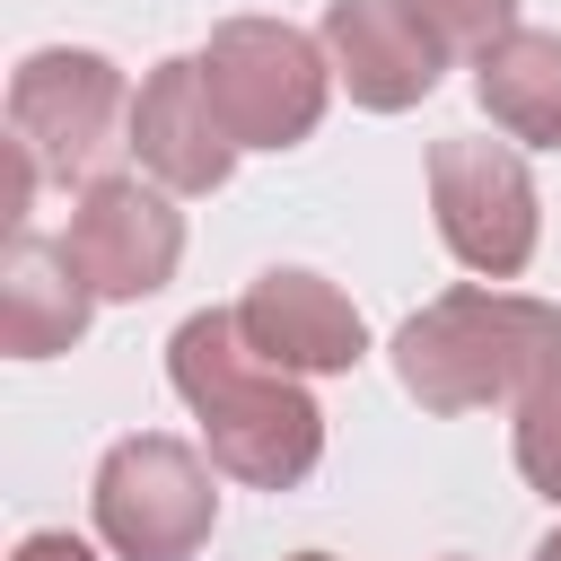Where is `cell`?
Here are the masks:
<instances>
[{"label":"cell","mask_w":561,"mask_h":561,"mask_svg":"<svg viewBox=\"0 0 561 561\" xmlns=\"http://www.w3.org/2000/svg\"><path fill=\"white\" fill-rule=\"evenodd\" d=\"M237 324H245V342H254L272 368H289V377H342V368H359V351H368L359 307H351L324 272H298V263H272V272L237 298Z\"/></svg>","instance_id":"cell-9"},{"label":"cell","mask_w":561,"mask_h":561,"mask_svg":"<svg viewBox=\"0 0 561 561\" xmlns=\"http://www.w3.org/2000/svg\"><path fill=\"white\" fill-rule=\"evenodd\" d=\"M167 377H175V394L193 403V421H202V438H210V465H219L228 482H245V491H289V482L316 473V456H324V412H316V394H307L289 368H272V359L245 342L237 307L184 316L175 342H167Z\"/></svg>","instance_id":"cell-1"},{"label":"cell","mask_w":561,"mask_h":561,"mask_svg":"<svg viewBox=\"0 0 561 561\" xmlns=\"http://www.w3.org/2000/svg\"><path fill=\"white\" fill-rule=\"evenodd\" d=\"M131 149H140V167L167 193H219L228 184L237 140H228V123H219V105L202 88V53H175V61H158L140 79V96H131Z\"/></svg>","instance_id":"cell-10"},{"label":"cell","mask_w":561,"mask_h":561,"mask_svg":"<svg viewBox=\"0 0 561 561\" xmlns=\"http://www.w3.org/2000/svg\"><path fill=\"white\" fill-rule=\"evenodd\" d=\"M202 88L237 149H298L324 123L333 53H324V35H307L289 18H228L202 44Z\"/></svg>","instance_id":"cell-3"},{"label":"cell","mask_w":561,"mask_h":561,"mask_svg":"<svg viewBox=\"0 0 561 561\" xmlns=\"http://www.w3.org/2000/svg\"><path fill=\"white\" fill-rule=\"evenodd\" d=\"M9 131L35 149V167L53 184H96L114 149H131V88L105 53L79 44H44L18 61L9 79Z\"/></svg>","instance_id":"cell-4"},{"label":"cell","mask_w":561,"mask_h":561,"mask_svg":"<svg viewBox=\"0 0 561 561\" xmlns=\"http://www.w3.org/2000/svg\"><path fill=\"white\" fill-rule=\"evenodd\" d=\"M535 561H561V526H552V535H543V543H535Z\"/></svg>","instance_id":"cell-16"},{"label":"cell","mask_w":561,"mask_h":561,"mask_svg":"<svg viewBox=\"0 0 561 561\" xmlns=\"http://www.w3.org/2000/svg\"><path fill=\"white\" fill-rule=\"evenodd\" d=\"M61 245L79 254L96 298H158L184 263V210L167 202V184L96 175V184H79V210H70Z\"/></svg>","instance_id":"cell-7"},{"label":"cell","mask_w":561,"mask_h":561,"mask_svg":"<svg viewBox=\"0 0 561 561\" xmlns=\"http://www.w3.org/2000/svg\"><path fill=\"white\" fill-rule=\"evenodd\" d=\"M412 9H421L430 35H438L447 53H465V61H482L491 44L517 35V0H412Z\"/></svg>","instance_id":"cell-13"},{"label":"cell","mask_w":561,"mask_h":561,"mask_svg":"<svg viewBox=\"0 0 561 561\" xmlns=\"http://www.w3.org/2000/svg\"><path fill=\"white\" fill-rule=\"evenodd\" d=\"M473 96L508 140L561 149V35L552 26H517L508 44H491L473 61Z\"/></svg>","instance_id":"cell-12"},{"label":"cell","mask_w":561,"mask_h":561,"mask_svg":"<svg viewBox=\"0 0 561 561\" xmlns=\"http://www.w3.org/2000/svg\"><path fill=\"white\" fill-rule=\"evenodd\" d=\"M447 561H456V552H447Z\"/></svg>","instance_id":"cell-17"},{"label":"cell","mask_w":561,"mask_h":561,"mask_svg":"<svg viewBox=\"0 0 561 561\" xmlns=\"http://www.w3.org/2000/svg\"><path fill=\"white\" fill-rule=\"evenodd\" d=\"M430 210H438V237L465 272L517 280L535 263L543 202H535V175L508 140H438L430 149Z\"/></svg>","instance_id":"cell-6"},{"label":"cell","mask_w":561,"mask_h":561,"mask_svg":"<svg viewBox=\"0 0 561 561\" xmlns=\"http://www.w3.org/2000/svg\"><path fill=\"white\" fill-rule=\"evenodd\" d=\"M9 561H96V552H88L79 535H26V543H18Z\"/></svg>","instance_id":"cell-15"},{"label":"cell","mask_w":561,"mask_h":561,"mask_svg":"<svg viewBox=\"0 0 561 561\" xmlns=\"http://www.w3.org/2000/svg\"><path fill=\"white\" fill-rule=\"evenodd\" d=\"M219 465H202L184 438H114L105 465H96V535L123 552V561H193L219 526V491H210Z\"/></svg>","instance_id":"cell-5"},{"label":"cell","mask_w":561,"mask_h":561,"mask_svg":"<svg viewBox=\"0 0 561 561\" xmlns=\"http://www.w3.org/2000/svg\"><path fill=\"white\" fill-rule=\"evenodd\" d=\"M517 473H526L543 500H561V377L517 403Z\"/></svg>","instance_id":"cell-14"},{"label":"cell","mask_w":561,"mask_h":561,"mask_svg":"<svg viewBox=\"0 0 561 561\" xmlns=\"http://www.w3.org/2000/svg\"><path fill=\"white\" fill-rule=\"evenodd\" d=\"M394 377L421 412L526 403L561 377V307L517 289H447L394 324Z\"/></svg>","instance_id":"cell-2"},{"label":"cell","mask_w":561,"mask_h":561,"mask_svg":"<svg viewBox=\"0 0 561 561\" xmlns=\"http://www.w3.org/2000/svg\"><path fill=\"white\" fill-rule=\"evenodd\" d=\"M324 53H333V79L351 88V105H368V114L421 105L438 88V61H447V44L430 35V18L412 0H333Z\"/></svg>","instance_id":"cell-8"},{"label":"cell","mask_w":561,"mask_h":561,"mask_svg":"<svg viewBox=\"0 0 561 561\" xmlns=\"http://www.w3.org/2000/svg\"><path fill=\"white\" fill-rule=\"evenodd\" d=\"M88 316H96V280L79 272V254L18 228L9 254H0V342H9V359L70 351L88 333Z\"/></svg>","instance_id":"cell-11"}]
</instances>
